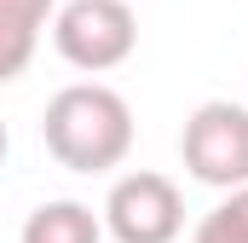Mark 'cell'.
<instances>
[{
  "mask_svg": "<svg viewBox=\"0 0 248 243\" xmlns=\"http://www.w3.org/2000/svg\"><path fill=\"white\" fill-rule=\"evenodd\" d=\"M190 243H248V185H231V197L196 220Z\"/></svg>",
  "mask_w": 248,
  "mask_h": 243,
  "instance_id": "52a82bcc",
  "label": "cell"
},
{
  "mask_svg": "<svg viewBox=\"0 0 248 243\" xmlns=\"http://www.w3.org/2000/svg\"><path fill=\"white\" fill-rule=\"evenodd\" d=\"M41 139H46L52 162L69 174H110L133 151V110L104 81H69L46 99Z\"/></svg>",
  "mask_w": 248,
  "mask_h": 243,
  "instance_id": "6da1fadb",
  "label": "cell"
},
{
  "mask_svg": "<svg viewBox=\"0 0 248 243\" xmlns=\"http://www.w3.org/2000/svg\"><path fill=\"white\" fill-rule=\"evenodd\" d=\"M52 47H58L63 64H75L87 75H104V69L133 58L139 17H133L127 0H63L52 12Z\"/></svg>",
  "mask_w": 248,
  "mask_h": 243,
  "instance_id": "7a4b0ae2",
  "label": "cell"
},
{
  "mask_svg": "<svg viewBox=\"0 0 248 243\" xmlns=\"http://www.w3.org/2000/svg\"><path fill=\"white\" fill-rule=\"evenodd\" d=\"M52 12H58V0H0V87L29 69Z\"/></svg>",
  "mask_w": 248,
  "mask_h": 243,
  "instance_id": "5b68a950",
  "label": "cell"
},
{
  "mask_svg": "<svg viewBox=\"0 0 248 243\" xmlns=\"http://www.w3.org/2000/svg\"><path fill=\"white\" fill-rule=\"evenodd\" d=\"M17 243H104V220L75 197H52L23 220Z\"/></svg>",
  "mask_w": 248,
  "mask_h": 243,
  "instance_id": "8992f818",
  "label": "cell"
},
{
  "mask_svg": "<svg viewBox=\"0 0 248 243\" xmlns=\"http://www.w3.org/2000/svg\"><path fill=\"white\" fill-rule=\"evenodd\" d=\"M104 226L116 243H173L185 232V197L168 174L133 168L104 197Z\"/></svg>",
  "mask_w": 248,
  "mask_h": 243,
  "instance_id": "277c9868",
  "label": "cell"
},
{
  "mask_svg": "<svg viewBox=\"0 0 248 243\" xmlns=\"http://www.w3.org/2000/svg\"><path fill=\"white\" fill-rule=\"evenodd\" d=\"M6 145H12V139H6V122H0V162H6Z\"/></svg>",
  "mask_w": 248,
  "mask_h": 243,
  "instance_id": "ba28073f",
  "label": "cell"
},
{
  "mask_svg": "<svg viewBox=\"0 0 248 243\" xmlns=\"http://www.w3.org/2000/svg\"><path fill=\"white\" fill-rule=\"evenodd\" d=\"M179 156H185L190 180L214 185V191L248 185V104H231V99L196 104L179 133Z\"/></svg>",
  "mask_w": 248,
  "mask_h": 243,
  "instance_id": "3957f363",
  "label": "cell"
}]
</instances>
